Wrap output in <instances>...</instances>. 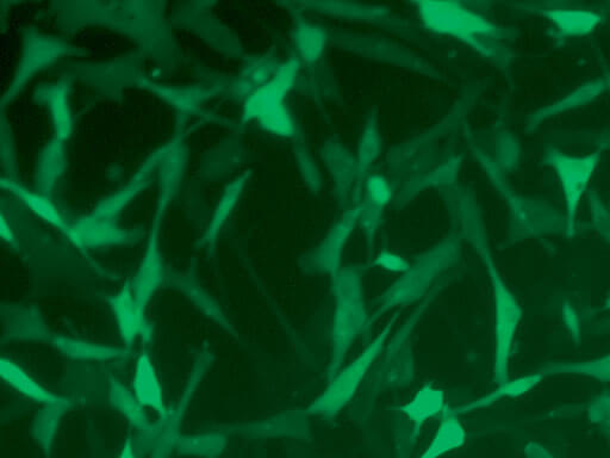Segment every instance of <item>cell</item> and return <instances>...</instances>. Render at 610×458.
Masks as SVG:
<instances>
[{"label": "cell", "instance_id": "cell-1", "mask_svg": "<svg viewBox=\"0 0 610 458\" xmlns=\"http://www.w3.org/2000/svg\"><path fill=\"white\" fill-rule=\"evenodd\" d=\"M427 29L465 43L485 58L499 60L502 29L478 12L458 2H419L414 4Z\"/></svg>", "mask_w": 610, "mask_h": 458}, {"label": "cell", "instance_id": "cell-2", "mask_svg": "<svg viewBox=\"0 0 610 458\" xmlns=\"http://www.w3.org/2000/svg\"><path fill=\"white\" fill-rule=\"evenodd\" d=\"M332 277L335 309L329 379L338 373L346 360L348 351L370 325L360 270L341 268Z\"/></svg>", "mask_w": 610, "mask_h": 458}, {"label": "cell", "instance_id": "cell-3", "mask_svg": "<svg viewBox=\"0 0 610 458\" xmlns=\"http://www.w3.org/2000/svg\"><path fill=\"white\" fill-rule=\"evenodd\" d=\"M459 255L460 245L456 235H450L422 253L378 301V309L370 319L369 326L390 309L409 306L423 299L438 278L458 262Z\"/></svg>", "mask_w": 610, "mask_h": 458}, {"label": "cell", "instance_id": "cell-4", "mask_svg": "<svg viewBox=\"0 0 610 458\" xmlns=\"http://www.w3.org/2000/svg\"><path fill=\"white\" fill-rule=\"evenodd\" d=\"M397 315L382 328L378 336L372 340L369 346L360 352V355L341 368L336 373L328 387L308 408V416H317L333 419L341 413L356 395L363 385L367 374L370 373L373 364L381 356L392 330L397 323Z\"/></svg>", "mask_w": 610, "mask_h": 458}, {"label": "cell", "instance_id": "cell-5", "mask_svg": "<svg viewBox=\"0 0 610 458\" xmlns=\"http://www.w3.org/2000/svg\"><path fill=\"white\" fill-rule=\"evenodd\" d=\"M466 239L476 247L479 255L483 258L489 271L490 280L493 282L495 295V380L497 383L507 382L510 349L516 327L521 317L518 303L501 280L499 271L495 268L493 259L485 239L483 227L472 229L466 234Z\"/></svg>", "mask_w": 610, "mask_h": 458}, {"label": "cell", "instance_id": "cell-6", "mask_svg": "<svg viewBox=\"0 0 610 458\" xmlns=\"http://www.w3.org/2000/svg\"><path fill=\"white\" fill-rule=\"evenodd\" d=\"M469 98L462 97L454 103L443 120L416 138L403 142L390 152L389 167L396 176H413L434 166L441 142L457 133L459 123L468 113Z\"/></svg>", "mask_w": 610, "mask_h": 458}, {"label": "cell", "instance_id": "cell-7", "mask_svg": "<svg viewBox=\"0 0 610 458\" xmlns=\"http://www.w3.org/2000/svg\"><path fill=\"white\" fill-rule=\"evenodd\" d=\"M331 40L345 51L360 55L365 59L406 68V70L429 78L441 77V72L420 54L387 36L335 29L331 32Z\"/></svg>", "mask_w": 610, "mask_h": 458}, {"label": "cell", "instance_id": "cell-8", "mask_svg": "<svg viewBox=\"0 0 610 458\" xmlns=\"http://www.w3.org/2000/svg\"><path fill=\"white\" fill-rule=\"evenodd\" d=\"M292 10L313 12L329 17L344 18L348 21H358L375 24L390 32L404 37L416 36V29L406 18L392 12L388 6L357 2H340V0H317V2L289 3Z\"/></svg>", "mask_w": 610, "mask_h": 458}, {"label": "cell", "instance_id": "cell-9", "mask_svg": "<svg viewBox=\"0 0 610 458\" xmlns=\"http://www.w3.org/2000/svg\"><path fill=\"white\" fill-rule=\"evenodd\" d=\"M360 202L348 206L321 243L304 258L303 269L310 274L335 275L341 269L342 256L354 229L359 225Z\"/></svg>", "mask_w": 610, "mask_h": 458}, {"label": "cell", "instance_id": "cell-10", "mask_svg": "<svg viewBox=\"0 0 610 458\" xmlns=\"http://www.w3.org/2000/svg\"><path fill=\"white\" fill-rule=\"evenodd\" d=\"M320 158L332 179L336 200L342 206H347L348 201L357 196V191L363 185L356 154L348 150L344 142L334 136L322 145Z\"/></svg>", "mask_w": 610, "mask_h": 458}, {"label": "cell", "instance_id": "cell-11", "mask_svg": "<svg viewBox=\"0 0 610 458\" xmlns=\"http://www.w3.org/2000/svg\"><path fill=\"white\" fill-rule=\"evenodd\" d=\"M434 296L435 290L429 296V299L417 308L416 313L408 319L407 324L400 328L395 338L388 343L387 356H385L381 371L383 382L387 383V385H406L408 377L413 375L414 364L412 351H410V334L414 331L422 313L426 311L429 302L434 299Z\"/></svg>", "mask_w": 610, "mask_h": 458}, {"label": "cell", "instance_id": "cell-12", "mask_svg": "<svg viewBox=\"0 0 610 458\" xmlns=\"http://www.w3.org/2000/svg\"><path fill=\"white\" fill-rule=\"evenodd\" d=\"M549 156L551 164L555 165L560 181H562L566 203H568L569 229L572 231L578 202L587 188L590 177L593 176L597 162H599V154L587 158H571L552 152Z\"/></svg>", "mask_w": 610, "mask_h": 458}, {"label": "cell", "instance_id": "cell-13", "mask_svg": "<svg viewBox=\"0 0 610 458\" xmlns=\"http://www.w3.org/2000/svg\"><path fill=\"white\" fill-rule=\"evenodd\" d=\"M462 165V157L451 156L427 170L415 173V175L408 177L407 181H404L402 188L395 197V203L398 206H406L415 197L427 190L438 188L445 190L454 187Z\"/></svg>", "mask_w": 610, "mask_h": 458}, {"label": "cell", "instance_id": "cell-14", "mask_svg": "<svg viewBox=\"0 0 610 458\" xmlns=\"http://www.w3.org/2000/svg\"><path fill=\"white\" fill-rule=\"evenodd\" d=\"M291 11L296 15L292 29L296 58L304 67L320 64L331 41V32L321 24L308 20L301 12Z\"/></svg>", "mask_w": 610, "mask_h": 458}, {"label": "cell", "instance_id": "cell-15", "mask_svg": "<svg viewBox=\"0 0 610 458\" xmlns=\"http://www.w3.org/2000/svg\"><path fill=\"white\" fill-rule=\"evenodd\" d=\"M115 318L120 327L122 337L128 345L135 342L136 338L145 337L148 334V324L143 317V308L136 301L134 293L123 290L111 301Z\"/></svg>", "mask_w": 610, "mask_h": 458}, {"label": "cell", "instance_id": "cell-16", "mask_svg": "<svg viewBox=\"0 0 610 458\" xmlns=\"http://www.w3.org/2000/svg\"><path fill=\"white\" fill-rule=\"evenodd\" d=\"M400 411L413 424L414 429L420 430L423 424L446 412L445 393L428 383Z\"/></svg>", "mask_w": 610, "mask_h": 458}, {"label": "cell", "instance_id": "cell-17", "mask_svg": "<svg viewBox=\"0 0 610 458\" xmlns=\"http://www.w3.org/2000/svg\"><path fill=\"white\" fill-rule=\"evenodd\" d=\"M466 441L465 427L454 411L444 413L443 422L438 427L431 443L419 458H441L462 448Z\"/></svg>", "mask_w": 610, "mask_h": 458}, {"label": "cell", "instance_id": "cell-18", "mask_svg": "<svg viewBox=\"0 0 610 458\" xmlns=\"http://www.w3.org/2000/svg\"><path fill=\"white\" fill-rule=\"evenodd\" d=\"M383 152V141L379 117L376 110L370 111L366 116L363 131H361L357 148V162L361 181L369 176L371 167L381 158ZM363 187V185H361Z\"/></svg>", "mask_w": 610, "mask_h": 458}, {"label": "cell", "instance_id": "cell-19", "mask_svg": "<svg viewBox=\"0 0 610 458\" xmlns=\"http://www.w3.org/2000/svg\"><path fill=\"white\" fill-rule=\"evenodd\" d=\"M134 394L141 405L153 408L161 416L167 417L164 405V395L151 360L142 356L136 364L134 377Z\"/></svg>", "mask_w": 610, "mask_h": 458}, {"label": "cell", "instance_id": "cell-20", "mask_svg": "<svg viewBox=\"0 0 610 458\" xmlns=\"http://www.w3.org/2000/svg\"><path fill=\"white\" fill-rule=\"evenodd\" d=\"M2 376L12 388H15L17 392L26 395L27 398H30L31 400L41 402V404H45L46 406L58 404V402L61 401L59 396L47 391L39 382L28 375L26 371H23L20 367H17L16 364L10 361L3 360Z\"/></svg>", "mask_w": 610, "mask_h": 458}, {"label": "cell", "instance_id": "cell-21", "mask_svg": "<svg viewBox=\"0 0 610 458\" xmlns=\"http://www.w3.org/2000/svg\"><path fill=\"white\" fill-rule=\"evenodd\" d=\"M301 86L305 95L319 103L331 101L339 94L338 86L335 84L331 71L322 63L308 66V71L302 72L298 88H301Z\"/></svg>", "mask_w": 610, "mask_h": 458}, {"label": "cell", "instance_id": "cell-22", "mask_svg": "<svg viewBox=\"0 0 610 458\" xmlns=\"http://www.w3.org/2000/svg\"><path fill=\"white\" fill-rule=\"evenodd\" d=\"M53 344L62 354L78 361H110L121 355L120 350L110 348V346L86 343L66 337H55Z\"/></svg>", "mask_w": 610, "mask_h": 458}, {"label": "cell", "instance_id": "cell-23", "mask_svg": "<svg viewBox=\"0 0 610 458\" xmlns=\"http://www.w3.org/2000/svg\"><path fill=\"white\" fill-rule=\"evenodd\" d=\"M68 407H70V404L66 400H61L58 404L47 405L45 410L35 419L33 426L34 437L47 456L51 453L60 420L64 416L65 411L68 410Z\"/></svg>", "mask_w": 610, "mask_h": 458}, {"label": "cell", "instance_id": "cell-24", "mask_svg": "<svg viewBox=\"0 0 610 458\" xmlns=\"http://www.w3.org/2000/svg\"><path fill=\"white\" fill-rule=\"evenodd\" d=\"M112 405L139 430L147 432L151 429L141 402L118 381H112L110 387Z\"/></svg>", "mask_w": 610, "mask_h": 458}, {"label": "cell", "instance_id": "cell-25", "mask_svg": "<svg viewBox=\"0 0 610 458\" xmlns=\"http://www.w3.org/2000/svg\"><path fill=\"white\" fill-rule=\"evenodd\" d=\"M540 380V375H534L527 376L524 377V379L516 380L513 382H504L493 393L485 395L482 399L473 401L469 405L457 408V410H454V412H456L459 416V414L481 410V408L493 405L494 402L499 401L503 398H510V396H518L521 394H525L529 391V389H532L535 385H537Z\"/></svg>", "mask_w": 610, "mask_h": 458}, {"label": "cell", "instance_id": "cell-26", "mask_svg": "<svg viewBox=\"0 0 610 458\" xmlns=\"http://www.w3.org/2000/svg\"><path fill=\"white\" fill-rule=\"evenodd\" d=\"M295 159L298 171L307 185L310 193L319 194L323 187V176L319 164H317L309 148L301 140L296 141L294 147Z\"/></svg>", "mask_w": 610, "mask_h": 458}, {"label": "cell", "instance_id": "cell-27", "mask_svg": "<svg viewBox=\"0 0 610 458\" xmlns=\"http://www.w3.org/2000/svg\"><path fill=\"white\" fill-rule=\"evenodd\" d=\"M364 200L371 206L385 210L390 203L395 202V191L389 179L381 173L369 175L363 182Z\"/></svg>", "mask_w": 610, "mask_h": 458}, {"label": "cell", "instance_id": "cell-28", "mask_svg": "<svg viewBox=\"0 0 610 458\" xmlns=\"http://www.w3.org/2000/svg\"><path fill=\"white\" fill-rule=\"evenodd\" d=\"M226 439L221 435L196 436L179 438L177 449L180 453L214 458L221 455Z\"/></svg>", "mask_w": 610, "mask_h": 458}, {"label": "cell", "instance_id": "cell-29", "mask_svg": "<svg viewBox=\"0 0 610 458\" xmlns=\"http://www.w3.org/2000/svg\"><path fill=\"white\" fill-rule=\"evenodd\" d=\"M261 117H263L265 127L273 134L282 136V138L301 140L300 127L286 104L272 109Z\"/></svg>", "mask_w": 610, "mask_h": 458}, {"label": "cell", "instance_id": "cell-30", "mask_svg": "<svg viewBox=\"0 0 610 458\" xmlns=\"http://www.w3.org/2000/svg\"><path fill=\"white\" fill-rule=\"evenodd\" d=\"M550 15L560 29L570 34L587 33L597 23V17L587 12L552 11Z\"/></svg>", "mask_w": 610, "mask_h": 458}, {"label": "cell", "instance_id": "cell-31", "mask_svg": "<svg viewBox=\"0 0 610 458\" xmlns=\"http://www.w3.org/2000/svg\"><path fill=\"white\" fill-rule=\"evenodd\" d=\"M40 320L39 314L31 313L29 309L24 311H18L9 317V336H16L17 338L26 337L27 339L36 338L41 339L46 336V327H33L27 326L33 324L35 321Z\"/></svg>", "mask_w": 610, "mask_h": 458}, {"label": "cell", "instance_id": "cell-32", "mask_svg": "<svg viewBox=\"0 0 610 458\" xmlns=\"http://www.w3.org/2000/svg\"><path fill=\"white\" fill-rule=\"evenodd\" d=\"M383 210L371 206L365 201L360 202L359 226L365 235L367 244L373 245L383 221Z\"/></svg>", "mask_w": 610, "mask_h": 458}, {"label": "cell", "instance_id": "cell-33", "mask_svg": "<svg viewBox=\"0 0 610 458\" xmlns=\"http://www.w3.org/2000/svg\"><path fill=\"white\" fill-rule=\"evenodd\" d=\"M559 371H576V373L588 374L597 377L600 380H610V356L603 360L594 362H585L574 365H559L555 370Z\"/></svg>", "mask_w": 610, "mask_h": 458}, {"label": "cell", "instance_id": "cell-34", "mask_svg": "<svg viewBox=\"0 0 610 458\" xmlns=\"http://www.w3.org/2000/svg\"><path fill=\"white\" fill-rule=\"evenodd\" d=\"M375 264L383 270L401 272V274H404L410 266L406 258L390 251L379 252L375 259Z\"/></svg>", "mask_w": 610, "mask_h": 458}, {"label": "cell", "instance_id": "cell-35", "mask_svg": "<svg viewBox=\"0 0 610 458\" xmlns=\"http://www.w3.org/2000/svg\"><path fill=\"white\" fill-rule=\"evenodd\" d=\"M526 454L528 458H556L549 450L534 443L528 445Z\"/></svg>", "mask_w": 610, "mask_h": 458}, {"label": "cell", "instance_id": "cell-36", "mask_svg": "<svg viewBox=\"0 0 610 458\" xmlns=\"http://www.w3.org/2000/svg\"><path fill=\"white\" fill-rule=\"evenodd\" d=\"M117 458H136L132 441H128L126 445H124L120 456H118Z\"/></svg>", "mask_w": 610, "mask_h": 458}]
</instances>
